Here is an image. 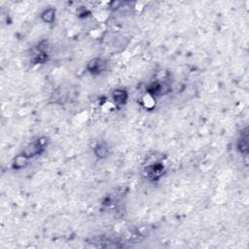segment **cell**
Instances as JSON below:
<instances>
[{"mask_svg": "<svg viewBox=\"0 0 249 249\" xmlns=\"http://www.w3.org/2000/svg\"><path fill=\"white\" fill-rule=\"evenodd\" d=\"M113 97H114V100L116 101L117 103H124L126 99H127V95H126V91H121V90H118V91H115L114 94H113Z\"/></svg>", "mask_w": 249, "mask_h": 249, "instance_id": "cell-1", "label": "cell"}, {"mask_svg": "<svg viewBox=\"0 0 249 249\" xmlns=\"http://www.w3.org/2000/svg\"><path fill=\"white\" fill-rule=\"evenodd\" d=\"M54 11L53 9H49V10L45 11L42 15V18L45 22L47 23H52L54 21Z\"/></svg>", "mask_w": 249, "mask_h": 249, "instance_id": "cell-2", "label": "cell"}, {"mask_svg": "<svg viewBox=\"0 0 249 249\" xmlns=\"http://www.w3.org/2000/svg\"><path fill=\"white\" fill-rule=\"evenodd\" d=\"M107 148L102 145H99L96 147V156L100 157V158H103V157H105L107 155Z\"/></svg>", "mask_w": 249, "mask_h": 249, "instance_id": "cell-3", "label": "cell"}, {"mask_svg": "<svg viewBox=\"0 0 249 249\" xmlns=\"http://www.w3.org/2000/svg\"><path fill=\"white\" fill-rule=\"evenodd\" d=\"M25 163H26L25 156L24 157H18V158L16 159V168H18V169L24 167Z\"/></svg>", "mask_w": 249, "mask_h": 249, "instance_id": "cell-4", "label": "cell"}]
</instances>
